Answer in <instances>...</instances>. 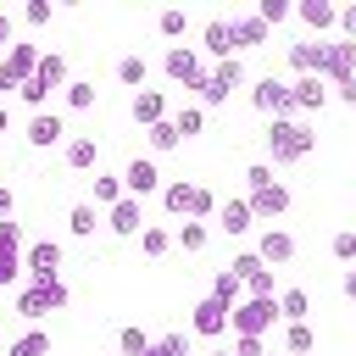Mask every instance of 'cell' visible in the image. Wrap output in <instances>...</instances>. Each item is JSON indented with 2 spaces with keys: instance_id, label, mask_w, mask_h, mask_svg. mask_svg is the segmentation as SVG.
Listing matches in <instances>:
<instances>
[{
  "instance_id": "35",
  "label": "cell",
  "mask_w": 356,
  "mask_h": 356,
  "mask_svg": "<svg viewBox=\"0 0 356 356\" xmlns=\"http://www.w3.org/2000/svg\"><path fill=\"white\" fill-rule=\"evenodd\" d=\"M150 345H156V339H150V334H145V328H134V323H128V328H122V334H117V350H122V356H145V350H150Z\"/></svg>"
},
{
  "instance_id": "8",
  "label": "cell",
  "mask_w": 356,
  "mask_h": 356,
  "mask_svg": "<svg viewBox=\"0 0 356 356\" xmlns=\"http://www.w3.org/2000/svg\"><path fill=\"white\" fill-rule=\"evenodd\" d=\"M122 184H128V195H134V200H145V195H161V189H167V184H161L156 156H134V161H128V172H122Z\"/></svg>"
},
{
  "instance_id": "12",
  "label": "cell",
  "mask_w": 356,
  "mask_h": 356,
  "mask_svg": "<svg viewBox=\"0 0 356 356\" xmlns=\"http://www.w3.org/2000/svg\"><path fill=\"white\" fill-rule=\"evenodd\" d=\"M22 267H28V278H61V245L56 239H33L22 250Z\"/></svg>"
},
{
  "instance_id": "25",
  "label": "cell",
  "mask_w": 356,
  "mask_h": 356,
  "mask_svg": "<svg viewBox=\"0 0 356 356\" xmlns=\"http://www.w3.org/2000/svg\"><path fill=\"white\" fill-rule=\"evenodd\" d=\"M312 350H317L312 323H284V356H312Z\"/></svg>"
},
{
  "instance_id": "42",
  "label": "cell",
  "mask_w": 356,
  "mask_h": 356,
  "mask_svg": "<svg viewBox=\"0 0 356 356\" xmlns=\"http://www.w3.org/2000/svg\"><path fill=\"white\" fill-rule=\"evenodd\" d=\"M22 273H28V267H22V250H0V289H6V284H17Z\"/></svg>"
},
{
  "instance_id": "11",
  "label": "cell",
  "mask_w": 356,
  "mask_h": 356,
  "mask_svg": "<svg viewBox=\"0 0 356 356\" xmlns=\"http://www.w3.org/2000/svg\"><path fill=\"white\" fill-rule=\"evenodd\" d=\"M250 228H256V211H250V200H245V195H234V200H222V206H217V234L245 239Z\"/></svg>"
},
{
  "instance_id": "15",
  "label": "cell",
  "mask_w": 356,
  "mask_h": 356,
  "mask_svg": "<svg viewBox=\"0 0 356 356\" xmlns=\"http://www.w3.org/2000/svg\"><path fill=\"white\" fill-rule=\"evenodd\" d=\"M334 89H345L356 78V44L350 39H328V72H323Z\"/></svg>"
},
{
  "instance_id": "47",
  "label": "cell",
  "mask_w": 356,
  "mask_h": 356,
  "mask_svg": "<svg viewBox=\"0 0 356 356\" xmlns=\"http://www.w3.org/2000/svg\"><path fill=\"white\" fill-rule=\"evenodd\" d=\"M11 44H17V22L0 11V50H11Z\"/></svg>"
},
{
  "instance_id": "19",
  "label": "cell",
  "mask_w": 356,
  "mask_h": 356,
  "mask_svg": "<svg viewBox=\"0 0 356 356\" xmlns=\"http://www.w3.org/2000/svg\"><path fill=\"white\" fill-rule=\"evenodd\" d=\"M295 17H300L306 28H339V6H334V0H300Z\"/></svg>"
},
{
  "instance_id": "22",
  "label": "cell",
  "mask_w": 356,
  "mask_h": 356,
  "mask_svg": "<svg viewBox=\"0 0 356 356\" xmlns=\"http://www.w3.org/2000/svg\"><path fill=\"white\" fill-rule=\"evenodd\" d=\"M61 161H67L72 172H95V161H100V145H95V139H67V145H61Z\"/></svg>"
},
{
  "instance_id": "21",
  "label": "cell",
  "mask_w": 356,
  "mask_h": 356,
  "mask_svg": "<svg viewBox=\"0 0 356 356\" xmlns=\"http://www.w3.org/2000/svg\"><path fill=\"white\" fill-rule=\"evenodd\" d=\"M28 145H39V150L44 145H61V117L56 111H33L28 117Z\"/></svg>"
},
{
  "instance_id": "46",
  "label": "cell",
  "mask_w": 356,
  "mask_h": 356,
  "mask_svg": "<svg viewBox=\"0 0 356 356\" xmlns=\"http://www.w3.org/2000/svg\"><path fill=\"white\" fill-rule=\"evenodd\" d=\"M339 33L356 44V6H339Z\"/></svg>"
},
{
  "instance_id": "48",
  "label": "cell",
  "mask_w": 356,
  "mask_h": 356,
  "mask_svg": "<svg viewBox=\"0 0 356 356\" xmlns=\"http://www.w3.org/2000/svg\"><path fill=\"white\" fill-rule=\"evenodd\" d=\"M11 211H17V195L0 184V222H11Z\"/></svg>"
},
{
  "instance_id": "3",
  "label": "cell",
  "mask_w": 356,
  "mask_h": 356,
  "mask_svg": "<svg viewBox=\"0 0 356 356\" xmlns=\"http://www.w3.org/2000/svg\"><path fill=\"white\" fill-rule=\"evenodd\" d=\"M67 300H72L67 278H28L17 289V317H44V312H61Z\"/></svg>"
},
{
  "instance_id": "5",
  "label": "cell",
  "mask_w": 356,
  "mask_h": 356,
  "mask_svg": "<svg viewBox=\"0 0 356 356\" xmlns=\"http://www.w3.org/2000/svg\"><path fill=\"white\" fill-rule=\"evenodd\" d=\"M39 61H44V50H33V44H22V39H17V44L0 56V95H17V89L39 72Z\"/></svg>"
},
{
  "instance_id": "54",
  "label": "cell",
  "mask_w": 356,
  "mask_h": 356,
  "mask_svg": "<svg viewBox=\"0 0 356 356\" xmlns=\"http://www.w3.org/2000/svg\"><path fill=\"white\" fill-rule=\"evenodd\" d=\"M267 356H273V350H267Z\"/></svg>"
},
{
  "instance_id": "39",
  "label": "cell",
  "mask_w": 356,
  "mask_h": 356,
  "mask_svg": "<svg viewBox=\"0 0 356 356\" xmlns=\"http://www.w3.org/2000/svg\"><path fill=\"white\" fill-rule=\"evenodd\" d=\"M328 250H334V261H350V267H356V228H339V234L328 239Z\"/></svg>"
},
{
  "instance_id": "31",
  "label": "cell",
  "mask_w": 356,
  "mask_h": 356,
  "mask_svg": "<svg viewBox=\"0 0 356 356\" xmlns=\"http://www.w3.org/2000/svg\"><path fill=\"white\" fill-rule=\"evenodd\" d=\"M145 139H150V156H167V150H178V122L167 117V122H156V128H145Z\"/></svg>"
},
{
  "instance_id": "16",
  "label": "cell",
  "mask_w": 356,
  "mask_h": 356,
  "mask_svg": "<svg viewBox=\"0 0 356 356\" xmlns=\"http://www.w3.org/2000/svg\"><path fill=\"white\" fill-rule=\"evenodd\" d=\"M128 117H134L139 128H156V122H167V95H161V89H139V95L128 100Z\"/></svg>"
},
{
  "instance_id": "14",
  "label": "cell",
  "mask_w": 356,
  "mask_h": 356,
  "mask_svg": "<svg viewBox=\"0 0 356 356\" xmlns=\"http://www.w3.org/2000/svg\"><path fill=\"white\" fill-rule=\"evenodd\" d=\"M323 100H328V78H312V72H306V78L289 83V106H295V117H312Z\"/></svg>"
},
{
  "instance_id": "45",
  "label": "cell",
  "mask_w": 356,
  "mask_h": 356,
  "mask_svg": "<svg viewBox=\"0 0 356 356\" xmlns=\"http://www.w3.org/2000/svg\"><path fill=\"white\" fill-rule=\"evenodd\" d=\"M234 356H267V350H261V339H250V334H234Z\"/></svg>"
},
{
  "instance_id": "24",
  "label": "cell",
  "mask_w": 356,
  "mask_h": 356,
  "mask_svg": "<svg viewBox=\"0 0 356 356\" xmlns=\"http://www.w3.org/2000/svg\"><path fill=\"white\" fill-rule=\"evenodd\" d=\"M100 222H106V217H100V206H95V200H78V206L67 211V234H72V239H89Z\"/></svg>"
},
{
  "instance_id": "6",
  "label": "cell",
  "mask_w": 356,
  "mask_h": 356,
  "mask_svg": "<svg viewBox=\"0 0 356 356\" xmlns=\"http://www.w3.org/2000/svg\"><path fill=\"white\" fill-rule=\"evenodd\" d=\"M250 106L267 111V122H273V117H295V106H289V83H284V78H267V72L250 83Z\"/></svg>"
},
{
  "instance_id": "7",
  "label": "cell",
  "mask_w": 356,
  "mask_h": 356,
  "mask_svg": "<svg viewBox=\"0 0 356 356\" xmlns=\"http://www.w3.org/2000/svg\"><path fill=\"white\" fill-rule=\"evenodd\" d=\"M161 72H167V83H184V89H195V83L206 78L200 50H184V44H172V50L161 56Z\"/></svg>"
},
{
  "instance_id": "50",
  "label": "cell",
  "mask_w": 356,
  "mask_h": 356,
  "mask_svg": "<svg viewBox=\"0 0 356 356\" xmlns=\"http://www.w3.org/2000/svg\"><path fill=\"white\" fill-rule=\"evenodd\" d=\"M339 100H356V78H350V83H345V89H339Z\"/></svg>"
},
{
  "instance_id": "36",
  "label": "cell",
  "mask_w": 356,
  "mask_h": 356,
  "mask_svg": "<svg viewBox=\"0 0 356 356\" xmlns=\"http://www.w3.org/2000/svg\"><path fill=\"white\" fill-rule=\"evenodd\" d=\"M156 28H161V33L178 44V39H184V28H189V17H184L178 6H167V11H156Z\"/></svg>"
},
{
  "instance_id": "18",
  "label": "cell",
  "mask_w": 356,
  "mask_h": 356,
  "mask_svg": "<svg viewBox=\"0 0 356 356\" xmlns=\"http://www.w3.org/2000/svg\"><path fill=\"white\" fill-rule=\"evenodd\" d=\"M267 267H284L289 256H295V234L289 228H261V250H256Z\"/></svg>"
},
{
  "instance_id": "32",
  "label": "cell",
  "mask_w": 356,
  "mask_h": 356,
  "mask_svg": "<svg viewBox=\"0 0 356 356\" xmlns=\"http://www.w3.org/2000/svg\"><path fill=\"white\" fill-rule=\"evenodd\" d=\"M172 239H178L172 228H145V234H139V250L156 261V256H167V250H172Z\"/></svg>"
},
{
  "instance_id": "30",
  "label": "cell",
  "mask_w": 356,
  "mask_h": 356,
  "mask_svg": "<svg viewBox=\"0 0 356 356\" xmlns=\"http://www.w3.org/2000/svg\"><path fill=\"white\" fill-rule=\"evenodd\" d=\"M39 78H44L50 89H67V83H72V72H67V56H61V50H44V61H39Z\"/></svg>"
},
{
  "instance_id": "44",
  "label": "cell",
  "mask_w": 356,
  "mask_h": 356,
  "mask_svg": "<svg viewBox=\"0 0 356 356\" xmlns=\"http://www.w3.org/2000/svg\"><path fill=\"white\" fill-rule=\"evenodd\" d=\"M0 250H28V245H22V228H17V217H11V222H0Z\"/></svg>"
},
{
  "instance_id": "13",
  "label": "cell",
  "mask_w": 356,
  "mask_h": 356,
  "mask_svg": "<svg viewBox=\"0 0 356 356\" xmlns=\"http://www.w3.org/2000/svg\"><path fill=\"white\" fill-rule=\"evenodd\" d=\"M200 50H206L211 61H228V56H239V44H234V22H228V17H211V22L200 28Z\"/></svg>"
},
{
  "instance_id": "26",
  "label": "cell",
  "mask_w": 356,
  "mask_h": 356,
  "mask_svg": "<svg viewBox=\"0 0 356 356\" xmlns=\"http://www.w3.org/2000/svg\"><path fill=\"white\" fill-rule=\"evenodd\" d=\"M6 356H50V334H44V328H22V334L6 345Z\"/></svg>"
},
{
  "instance_id": "4",
  "label": "cell",
  "mask_w": 356,
  "mask_h": 356,
  "mask_svg": "<svg viewBox=\"0 0 356 356\" xmlns=\"http://www.w3.org/2000/svg\"><path fill=\"white\" fill-rule=\"evenodd\" d=\"M284 323V312H278V295L273 300H239L234 306V317H228V328L234 334H250V339H261L267 328H278Z\"/></svg>"
},
{
  "instance_id": "29",
  "label": "cell",
  "mask_w": 356,
  "mask_h": 356,
  "mask_svg": "<svg viewBox=\"0 0 356 356\" xmlns=\"http://www.w3.org/2000/svg\"><path fill=\"white\" fill-rule=\"evenodd\" d=\"M206 295H211V300H222V306H228V312H234V306H239V300H245V284H239V278H234V273H228V267H222V273H217V278H211V289H206Z\"/></svg>"
},
{
  "instance_id": "37",
  "label": "cell",
  "mask_w": 356,
  "mask_h": 356,
  "mask_svg": "<svg viewBox=\"0 0 356 356\" xmlns=\"http://www.w3.org/2000/svg\"><path fill=\"white\" fill-rule=\"evenodd\" d=\"M50 95H56V89H50V83H44V78H39V72H33V78H28V83H22V89H17V100H28V106H33V111H44V100H50Z\"/></svg>"
},
{
  "instance_id": "51",
  "label": "cell",
  "mask_w": 356,
  "mask_h": 356,
  "mask_svg": "<svg viewBox=\"0 0 356 356\" xmlns=\"http://www.w3.org/2000/svg\"><path fill=\"white\" fill-rule=\"evenodd\" d=\"M6 128H11V111H6V106H0V134H6Z\"/></svg>"
},
{
  "instance_id": "53",
  "label": "cell",
  "mask_w": 356,
  "mask_h": 356,
  "mask_svg": "<svg viewBox=\"0 0 356 356\" xmlns=\"http://www.w3.org/2000/svg\"><path fill=\"white\" fill-rule=\"evenodd\" d=\"M0 56H6V50H0Z\"/></svg>"
},
{
  "instance_id": "28",
  "label": "cell",
  "mask_w": 356,
  "mask_h": 356,
  "mask_svg": "<svg viewBox=\"0 0 356 356\" xmlns=\"http://www.w3.org/2000/svg\"><path fill=\"white\" fill-rule=\"evenodd\" d=\"M211 245V222H200V217H189V222H178V250H206Z\"/></svg>"
},
{
  "instance_id": "10",
  "label": "cell",
  "mask_w": 356,
  "mask_h": 356,
  "mask_svg": "<svg viewBox=\"0 0 356 356\" xmlns=\"http://www.w3.org/2000/svg\"><path fill=\"white\" fill-rule=\"evenodd\" d=\"M289 72H295V78H306V72L323 78V72H328V39H300V44L289 50Z\"/></svg>"
},
{
  "instance_id": "1",
  "label": "cell",
  "mask_w": 356,
  "mask_h": 356,
  "mask_svg": "<svg viewBox=\"0 0 356 356\" xmlns=\"http://www.w3.org/2000/svg\"><path fill=\"white\" fill-rule=\"evenodd\" d=\"M312 145H317V134H312V122H306V117H273V122H267V156H273L278 167L306 161V156H312Z\"/></svg>"
},
{
  "instance_id": "20",
  "label": "cell",
  "mask_w": 356,
  "mask_h": 356,
  "mask_svg": "<svg viewBox=\"0 0 356 356\" xmlns=\"http://www.w3.org/2000/svg\"><path fill=\"white\" fill-rule=\"evenodd\" d=\"M267 33H273V28L261 22V11H245V17H234V44H239V50H256Z\"/></svg>"
},
{
  "instance_id": "40",
  "label": "cell",
  "mask_w": 356,
  "mask_h": 356,
  "mask_svg": "<svg viewBox=\"0 0 356 356\" xmlns=\"http://www.w3.org/2000/svg\"><path fill=\"white\" fill-rule=\"evenodd\" d=\"M145 356H189V334H161Z\"/></svg>"
},
{
  "instance_id": "17",
  "label": "cell",
  "mask_w": 356,
  "mask_h": 356,
  "mask_svg": "<svg viewBox=\"0 0 356 356\" xmlns=\"http://www.w3.org/2000/svg\"><path fill=\"white\" fill-rule=\"evenodd\" d=\"M106 228H111V234H122V239H128V234H145V211H139V200H134V195H122V200L106 211Z\"/></svg>"
},
{
  "instance_id": "9",
  "label": "cell",
  "mask_w": 356,
  "mask_h": 356,
  "mask_svg": "<svg viewBox=\"0 0 356 356\" xmlns=\"http://www.w3.org/2000/svg\"><path fill=\"white\" fill-rule=\"evenodd\" d=\"M228 317H234V312H228L222 300L206 295V300L189 312V334H200V339H222V334H228Z\"/></svg>"
},
{
  "instance_id": "27",
  "label": "cell",
  "mask_w": 356,
  "mask_h": 356,
  "mask_svg": "<svg viewBox=\"0 0 356 356\" xmlns=\"http://www.w3.org/2000/svg\"><path fill=\"white\" fill-rule=\"evenodd\" d=\"M117 78H122V89H134V95H139V89H150V83H145V78H150L145 56H134V50H128V56L117 61Z\"/></svg>"
},
{
  "instance_id": "43",
  "label": "cell",
  "mask_w": 356,
  "mask_h": 356,
  "mask_svg": "<svg viewBox=\"0 0 356 356\" xmlns=\"http://www.w3.org/2000/svg\"><path fill=\"white\" fill-rule=\"evenodd\" d=\"M50 17H56V6H50V0H28V6H22V22H28V28H44Z\"/></svg>"
},
{
  "instance_id": "34",
  "label": "cell",
  "mask_w": 356,
  "mask_h": 356,
  "mask_svg": "<svg viewBox=\"0 0 356 356\" xmlns=\"http://www.w3.org/2000/svg\"><path fill=\"white\" fill-rule=\"evenodd\" d=\"M172 122H178V134H184V139H195V134L206 128V106H178V111H172Z\"/></svg>"
},
{
  "instance_id": "41",
  "label": "cell",
  "mask_w": 356,
  "mask_h": 356,
  "mask_svg": "<svg viewBox=\"0 0 356 356\" xmlns=\"http://www.w3.org/2000/svg\"><path fill=\"white\" fill-rule=\"evenodd\" d=\"M295 17V0H261V22L267 28H278V22H289Z\"/></svg>"
},
{
  "instance_id": "49",
  "label": "cell",
  "mask_w": 356,
  "mask_h": 356,
  "mask_svg": "<svg viewBox=\"0 0 356 356\" xmlns=\"http://www.w3.org/2000/svg\"><path fill=\"white\" fill-rule=\"evenodd\" d=\"M339 289H345V300H356V267L345 273V284H339Z\"/></svg>"
},
{
  "instance_id": "33",
  "label": "cell",
  "mask_w": 356,
  "mask_h": 356,
  "mask_svg": "<svg viewBox=\"0 0 356 356\" xmlns=\"http://www.w3.org/2000/svg\"><path fill=\"white\" fill-rule=\"evenodd\" d=\"M278 312H284V323H306V312H312L306 289H284V295H278Z\"/></svg>"
},
{
  "instance_id": "38",
  "label": "cell",
  "mask_w": 356,
  "mask_h": 356,
  "mask_svg": "<svg viewBox=\"0 0 356 356\" xmlns=\"http://www.w3.org/2000/svg\"><path fill=\"white\" fill-rule=\"evenodd\" d=\"M61 95H67V106H72V111H89V106H95V83H89V78H72Z\"/></svg>"
},
{
  "instance_id": "52",
  "label": "cell",
  "mask_w": 356,
  "mask_h": 356,
  "mask_svg": "<svg viewBox=\"0 0 356 356\" xmlns=\"http://www.w3.org/2000/svg\"><path fill=\"white\" fill-rule=\"evenodd\" d=\"M211 356H234V350H211Z\"/></svg>"
},
{
  "instance_id": "23",
  "label": "cell",
  "mask_w": 356,
  "mask_h": 356,
  "mask_svg": "<svg viewBox=\"0 0 356 356\" xmlns=\"http://www.w3.org/2000/svg\"><path fill=\"white\" fill-rule=\"evenodd\" d=\"M89 195H95V206L111 211V206L128 195V184H122V172H95V178H89Z\"/></svg>"
},
{
  "instance_id": "2",
  "label": "cell",
  "mask_w": 356,
  "mask_h": 356,
  "mask_svg": "<svg viewBox=\"0 0 356 356\" xmlns=\"http://www.w3.org/2000/svg\"><path fill=\"white\" fill-rule=\"evenodd\" d=\"M245 200H250V211H256V222H261V217H284L295 195L273 178V167L256 161V167H245Z\"/></svg>"
}]
</instances>
